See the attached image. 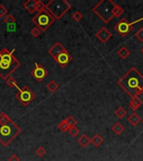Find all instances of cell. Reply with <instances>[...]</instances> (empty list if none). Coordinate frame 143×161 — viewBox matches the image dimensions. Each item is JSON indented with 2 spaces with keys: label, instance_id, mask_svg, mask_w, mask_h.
<instances>
[{
  "label": "cell",
  "instance_id": "6da1fadb",
  "mask_svg": "<svg viewBox=\"0 0 143 161\" xmlns=\"http://www.w3.org/2000/svg\"><path fill=\"white\" fill-rule=\"evenodd\" d=\"M117 83L131 98L143 93V75L136 67H131Z\"/></svg>",
  "mask_w": 143,
  "mask_h": 161
},
{
  "label": "cell",
  "instance_id": "7a4b0ae2",
  "mask_svg": "<svg viewBox=\"0 0 143 161\" xmlns=\"http://www.w3.org/2000/svg\"><path fill=\"white\" fill-rule=\"evenodd\" d=\"M14 51L15 49L9 51L5 47L0 51V76L5 81L21 65L20 61L14 55Z\"/></svg>",
  "mask_w": 143,
  "mask_h": 161
},
{
  "label": "cell",
  "instance_id": "3957f363",
  "mask_svg": "<svg viewBox=\"0 0 143 161\" xmlns=\"http://www.w3.org/2000/svg\"><path fill=\"white\" fill-rule=\"evenodd\" d=\"M20 133L21 129L13 120H10L6 124L0 125V143L8 146Z\"/></svg>",
  "mask_w": 143,
  "mask_h": 161
},
{
  "label": "cell",
  "instance_id": "277c9868",
  "mask_svg": "<svg viewBox=\"0 0 143 161\" xmlns=\"http://www.w3.org/2000/svg\"><path fill=\"white\" fill-rule=\"evenodd\" d=\"M48 53L62 68H65L72 60V56L69 55V51L59 41L56 42L50 49H49Z\"/></svg>",
  "mask_w": 143,
  "mask_h": 161
},
{
  "label": "cell",
  "instance_id": "5b68a950",
  "mask_svg": "<svg viewBox=\"0 0 143 161\" xmlns=\"http://www.w3.org/2000/svg\"><path fill=\"white\" fill-rule=\"evenodd\" d=\"M115 4L111 0H101L94 8L93 12L98 15L104 23H109L114 18L113 9Z\"/></svg>",
  "mask_w": 143,
  "mask_h": 161
},
{
  "label": "cell",
  "instance_id": "8992f818",
  "mask_svg": "<svg viewBox=\"0 0 143 161\" xmlns=\"http://www.w3.org/2000/svg\"><path fill=\"white\" fill-rule=\"evenodd\" d=\"M71 8V5L65 0H51L47 3L45 9L55 18H61Z\"/></svg>",
  "mask_w": 143,
  "mask_h": 161
},
{
  "label": "cell",
  "instance_id": "52a82bcc",
  "mask_svg": "<svg viewBox=\"0 0 143 161\" xmlns=\"http://www.w3.org/2000/svg\"><path fill=\"white\" fill-rule=\"evenodd\" d=\"M55 21V18H54L46 9H44L40 12H38V14L32 18L33 23L35 24L36 26L41 30L42 32L46 31Z\"/></svg>",
  "mask_w": 143,
  "mask_h": 161
},
{
  "label": "cell",
  "instance_id": "ba28073f",
  "mask_svg": "<svg viewBox=\"0 0 143 161\" xmlns=\"http://www.w3.org/2000/svg\"><path fill=\"white\" fill-rule=\"evenodd\" d=\"M17 89H18V92L16 93L15 97L23 104V106L29 105L36 97L35 93L33 92L27 86H24L22 88L18 87Z\"/></svg>",
  "mask_w": 143,
  "mask_h": 161
},
{
  "label": "cell",
  "instance_id": "9c48e42d",
  "mask_svg": "<svg viewBox=\"0 0 143 161\" xmlns=\"http://www.w3.org/2000/svg\"><path fill=\"white\" fill-rule=\"evenodd\" d=\"M133 29V24L130 23L126 18H121L115 25V30L120 34V36L125 37Z\"/></svg>",
  "mask_w": 143,
  "mask_h": 161
},
{
  "label": "cell",
  "instance_id": "30bf717a",
  "mask_svg": "<svg viewBox=\"0 0 143 161\" xmlns=\"http://www.w3.org/2000/svg\"><path fill=\"white\" fill-rule=\"evenodd\" d=\"M30 74H31V76H32L35 79L37 82H42V81L49 75V71H48L41 64L35 63L34 67V69L31 71Z\"/></svg>",
  "mask_w": 143,
  "mask_h": 161
},
{
  "label": "cell",
  "instance_id": "8fae6325",
  "mask_svg": "<svg viewBox=\"0 0 143 161\" xmlns=\"http://www.w3.org/2000/svg\"><path fill=\"white\" fill-rule=\"evenodd\" d=\"M96 38L100 40V41L106 44V42L108 41L111 38H112V34H111L106 27H102L98 32L96 34Z\"/></svg>",
  "mask_w": 143,
  "mask_h": 161
},
{
  "label": "cell",
  "instance_id": "7c38bea8",
  "mask_svg": "<svg viewBox=\"0 0 143 161\" xmlns=\"http://www.w3.org/2000/svg\"><path fill=\"white\" fill-rule=\"evenodd\" d=\"M142 105V101L139 97H132L129 103V107L135 112Z\"/></svg>",
  "mask_w": 143,
  "mask_h": 161
},
{
  "label": "cell",
  "instance_id": "4fadbf2b",
  "mask_svg": "<svg viewBox=\"0 0 143 161\" xmlns=\"http://www.w3.org/2000/svg\"><path fill=\"white\" fill-rule=\"evenodd\" d=\"M23 8L30 14H34L36 11V0H27L23 4Z\"/></svg>",
  "mask_w": 143,
  "mask_h": 161
},
{
  "label": "cell",
  "instance_id": "5bb4252c",
  "mask_svg": "<svg viewBox=\"0 0 143 161\" xmlns=\"http://www.w3.org/2000/svg\"><path fill=\"white\" fill-rule=\"evenodd\" d=\"M90 143H91L90 138L86 134H82L78 139V143L82 148H86Z\"/></svg>",
  "mask_w": 143,
  "mask_h": 161
},
{
  "label": "cell",
  "instance_id": "9a60e30c",
  "mask_svg": "<svg viewBox=\"0 0 143 161\" xmlns=\"http://www.w3.org/2000/svg\"><path fill=\"white\" fill-rule=\"evenodd\" d=\"M127 121L129 122V124L132 125V126H136V125L138 124L139 123L142 121L141 119V118H140V116L137 114V113H136V112H133L132 114H131V116L128 117V118H127Z\"/></svg>",
  "mask_w": 143,
  "mask_h": 161
},
{
  "label": "cell",
  "instance_id": "2e32d148",
  "mask_svg": "<svg viewBox=\"0 0 143 161\" xmlns=\"http://www.w3.org/2000/svg\"><path fill=\"white\" fill-rule=\"evenodd\" d=\"M111 130L115 133L116 135H120L125 131V128L123 125L120 124V122H117L116 124L112 126Z\"/></svg>",
  "mask_w": 143,
  "mask_h": 161
},
{
  "label": "cell",
  "instance_id": "e0dca14e",
  "mask_svg": "<svg viewBox=\"0 0 143 161\" xmlns=\"http://www.w3.org/2000/svg\"><path fill=\"white\" fill-rule=\"evenodd\" d=\"M46 88L49 90V92H50V93H54V92H55L60 88V86L58 85V83L56 82L55 81L52 80V81H50V82L47 84Z\"/></svg>",
  "mask_w": 143,
  "mask_h": 161
},
{
  "label": "cell",
  "instance_id": "ac0fdd59",
  "mask_svg": "<svg viewBox=\"0 0 143 161\" xmlns=\"http://www.w3.org/2000/svg\"><path fill=\"white\" fill-rule=\"evenodd\" d=\"M117 54H118V55L120 56V58L126 59L130 55V54H131V51H130L125 46H122L120 50L117 51Z\"/></svg>",
  "mask_w": 143,
  "mask_h": 161
},
{
  "label": "cell",
  "instance_id": "d6986e66",
  "mask_svg": "<svg viewBox=\"0 0 143 161\" xmlns=\"http://www.w3.org/2000/svg\"><path fill=\"white\" fill-rule=\"evenodd\" d=\"M90 141H91V143L94 144L95 147L98 148L99 146L101 145V143H103L104 140H103V138H102L99 134H96V135H94V137L90 139Z\"/></svg>",
  "mask_w": 143,
  "mask_h": 161
},
{
  "label": "cell",
  "instance_id": "ffe728a7",
  "mask_svg": "<svg viewBox=\"0 0 143 161\" xmlns=\"http://www.w3.org/2000/svg\"><path fill=\"white\" fill-rule=\"evenodd\" d=\"M58 129H60L61 132H63V133H65V132H67L69 130V126L66 119H64L63 121L60 122V124H58Z\"/></svg>",
  "mask_w": 143,
  "mask_h": 161
},
{
  "label": "cell",
  "instance_id": "44dd1931",
  "mask_svg": "<svg viewBox=\"0 0 143 161\" xmlns=\"http://www.w3.org/2000/svg\"><path fill=\"white\" fill-rule=\"evenodd\" d=\"M124 14V9H122L120 6L119 5L115 4V8L113 9V14H114V17H120L122 14Z\"/></svg>",
  "mask_w": 143,
  "mask_h": 161
},
{
  "label": "cell",
  "instance_id": "7402d4cb",
  "mask_svg": "<svg viewBox=\"0 0 143 161\" xmlns=\"http://www.w3.org/2000/svg\"><path fill=\"white\" fill-rule=\"evenodd\" d=\"M6 84H7L10 88L18 87V82H17L16 79L14 78L12 76L6 80Z\"/></svg>",
  "mask_w": 143,
  "mask_h": 161
},
{
  "label": "cell",
  "instance_id": "603a6c76",
  "mask_svg": "<svg viewBox=\"0 0 143 161\" xmlns=\"http://www.w3.org/2000/svg\"><path fill=\"white\" fill-rule=\"evenodd\" d=\"M126 113H127V112L126 110L125 109L124 107H118L115 112V114L119 118H123L126 115Z\"/></svg>",
  "mask_w": 143,
  "mask_h": 161
},
{
  "label": "cell",
  "instance_id": "cb8c5ba5",
  "mask_svg": "<svg viewBox=\"0 0 143 161\" xmlns=\"http://www.w3.org/2000/svg\"><path fill=\"white\" fill-rule=\"evenodd\" d=\"M10 118L9 116L7 115L6 113H5L4 112H0V125L2 126V125H4L6 124L9 121H10Z\"/></svg>",
  "mask_w": 143,
  "mask_h": 161
},
{
  "label": "cell",
  "instance_id": "d4e9b609",
  "mask_svg": "<svg viewBox=\"0 0 143 161\" xmlns=\"http://www.w3.org/2000/svg\"><path fill=\"white\" fill-rule=\"evenodd\" d=\"M4 21L5 24H12L16 23V18H14V15L13 14H9L7 15L4 18Z\"/></svg>",
  "mask_w": 143,
  "mask_h": 161
},
{
  "label": "cell",
  "instance_id": "484cf974",
  "mask_svg": "<svg viewBox=\"0 0 143 161\" xmlns=\"http://www.w3.org/2000/svg\"><path fill=\"white\" fill-rule=\"evenodd\" d=\"M68 132H69V134H70V136L71 137H73V138H75L79 134H80V129L76 127V126H74V127H71V128H69V130H68Z\"/></svg>",
  "mask_w": 143,
  "mask_h": 161
},
{
  "label": "cell",
  "instance_id": "4316f807",
  "mask_svg": "<svg viewBox=\"0 0 143 161\" xmlns=\"http://www.w3.org/2000/svg\"><path fill=\"white\" fill-rule=\"evenodd\" d=\"M66 121H67V123H68V124H69V128L74 127V126H76L77 124H78V122L76 121V119L74 118V117H72V116H69V117L66 118Z\"/></svg>",
  "mask_w": 143,
  "mask_h": 161
},
{
  "label": "cell",
  "instance_id": "83f0119b",
  "mask_svg": "<svg viewBox=\"0 0 143 161\" xmlns=\"http://www.w3.org/2000/svg\"><path fill=\"white\" fill-rule=\"evenodd\" d=\"M45 6L46 4L40 0H36V11L38 12H40L42 10L45 9Z\"/></svg>",
  "mask_w": 143,
  "mask_h": 161
},
{
  "label": "cell",
  "instance_id": "f1b7e54d",
  "mask_svg": "<svg viewBox=\"0 0 143 161\" xmlns=\"http://www.w3.org/2000/svg\"><path fill=\"white\" fill-rule=\"evenodd\" d=\"M35 154H37L39 157H44L45 156V154H46V150H45V149L44 147H42V146H40V147H39L35 150Z\"/></svg>",
  "mask_w": 143,
  "mask_h": 161
},
{
  "label": "cell",
  "instance_id": "f546056e",
  "mask_svg": "<svg viewBox=\"0 0 143 161\" xmlns=\"http://www.w3.org/2000/svg\"><path fill=\"white\" fill-rule=\"evenodd\" d=\"M72 18H73L74 21L79 22L80 20H81V18H83V15H82V14L80 11H75L73 14V15H72Z\"/></svg>",
  "mask_w": 143,
  "mask_h": 161
},
{
  "label": "cell",
  "instance_id": "4dcf8cb0",
  "mask_svg": "<svg viewBox=\"0 0 143 161\" xmlns=\"http://www.w3.org/2000/svg\"><path fill=\"white\" fill-rule=\"evenodd\" d=\"M41 32H42V31L40 30V29H39V28L34 27V29H31V31H30V34L32 35L33 36L35 37V38H36V37L39 36V35H40Z\"/></svg>",
  "mask_w": 143,
  "mask_h": 161
},
{
  "label": "cell",
  "instance_id": "1f68e13d",
  "mask_svg": "<svg viewBox=\"0 0 143 161\" xmlns=\"http://www.w3.org/2000/svg\"><path fill=\"white\" fill-rule=\"evenodd\" d=\"M136 38H137V40L141 42H143V28H141L135 34Z\"/></svg>",
  "mask_w": 143,
  "mask_h": 161
},
{
  "label": "cell",
  "instance_id": "d6a6232c",
  "mask_svg": "<svg viewBox=\"0 0 143 161\" xmlns=\"http://www.w3.org/2000/svg\"><path fill=\"white\" fill-rule=\"evenodd\" d=\"M8 14V9L3 4H0V18H4Z\"/></svg>",
  "mask_w": 143,
  "mask_h": 161
},
{
  "label": "cell",
  "instance_id": "836d02e7",
  "mask_svg": "<svg viewBox=\"0 0 143 161\" xmlns=\"http://www.w3.org/2000/svg\"><path fill=\"white\" fill-rule=\"evenodd\" d=\"M8 161H20V160H19V158L17 156L16 154H12V155L9 158Z\"/></svg>",
  "mask_w": 143,
  "mask_h": 161
},
{
  "label": "cell",
  "instance_id": "e575fe53",
  "mask_svg": "<svg viewBox=\"0 0 143 161\" xmlns=\"http://www.w3.org/2000/svg\"><path fill=\"white\" fill-rule=\"evenodd\" d=\"M142 54H143V48H142Z\"/></svg>",
  "mask_w": 143,
  "mask_h": 161
},
{
  "label": "cell",
  "instance_id": "d590c367",
  "mask_svg": "<svg viewBox=\"0 0 143 161\" xmlns=\"http://www.w3.org/2000/svg\"><path fill=\"white\" fill-rule=\"evenodd\" d=\"M142 124H143V120H142Z\"/></svg>",
  "mask_w": 143,
  "mask_h": 161
}]
</instances>
